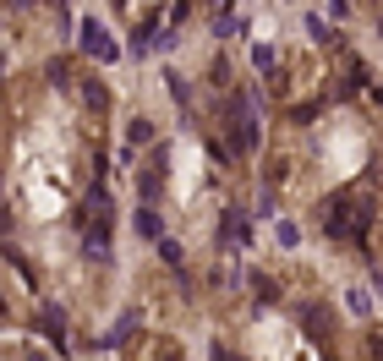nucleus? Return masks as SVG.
I'll list each match as a JSON object with an SVG mask.
<instances>
[{
    "label": "nucleus",
    "mask_w": 383,
    "mask_h": 361,
    "mask_svg": "<svg viewBox=\"0 0 383 361\" xmlns=\"http://www.w3.org/2000/svg\"><path fill=\"white\" fill-rule=\"evenodd\" d=\"M225 121H230V132H235V148H257V115H252L246 93H235L225 104Z\"/></svg>",
    "instance_id": "nucleus-1"
},
{
    "label": "nucleus",
    "mask_w": 383,
    "mask_h": 361,
    "mask_svg": "<svg viewBox=\"0 0 383 361\" xmlns=\"http://www.w3.org/2000/svg\"><path fill=\"white\" fill-rule=\"evenodd\" d=\"M82 44L93 50V61H115V44H110V39L99 33V22H88V17H82Z\"/></svg>",
    "instance_id": "nucleus-2"
}]
</instances>
